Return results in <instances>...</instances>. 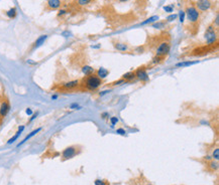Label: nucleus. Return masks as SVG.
Wrapping results in <instances>:
<instances>
[{"label": "nucleus", "mask_w": 219, "mask_h": 185, "mask_svg": "<svg viewBox=\"0 0 219 185\" xmlns=\"http://www.w3.org/2000/svg\"><path fill=\"white\" fill-rule=\"evenodd\" d=\"M58 99H59V95H58V94H55V95L52 96V100H53V101H56V100H58Z\"/></svg>", "instance_id": "42"}, {"label": "nucleus", "mask_w": 219, "mask_h": 185, "mask_svg": "<svg viewBox=\"0 0 219 185\" xmlns=\"http://www.w3.org/2000/svg\"><path fill=\"white\" fill-rule=\"evenodd\" d=\"M69 109H71V110H81L82 107L79 104H77V103H73V104H71L69 106Z\"/></svg>", "instance_id": "31"}, {"label": "nucleus", "mask_w": 219, "mask_h": 185, "mask_svg": "<svg viewBox=\"0 0 219 185\" xmlns=\"http://www.w3.org/2000/svg\"><path fill=\"white\" fill-rule=\"evenodd\" d=\"M66 14H68V10H66V9H60L58 12V17H63L65 16Z\"/></svg>", "instance_id": "33"}, {"label": "nucleus", "mask_w": 219, "mask_h": 185, "mask_svg": "<svg viewBox=\"0 0 219 185\" xmlns=\"http://www.w3.org/2000/svg\"><path fill=\"white\" fill-rule=\"evenodd\" d=\"M82 73H83L86 77H88V76H91V74H95V70L91 67V65H84V67L82 68Z\"/></svg>", "instance_id": "19"}, {"label": "nucleus", "mask_w": 219, "mask_h": 185, "mask_svg": "<svg viewBox=\"0 0 219 185\" xmlns=\"http://www.w3.org/2000/svg\"><path fill=\"white\" fill-rule=\"evenodd\" d=\"M212 25L216 28V29H218V27H219V15H218V13L216 14V16H215V19L213 20V22H212Z\"/></svg>", "instance_id": "30"}, {"label": "nucleus", "mask_w": 219, "mask_h": 185, "mask_svg": "<svg viewBox=\"0 0 219 185\" xmlns=\"http://www.w3.org/2000/svg\"><path fill=\"white\" fill-rule=\"evenodd\" d=\"M103 84V81L97 77L96 74L88 76L83 81V86L88 91H96Z\"/></svg>", "instance_id": "1"}, {"label": "nucleus", "mask_w": 219, "mask_h": 185, "mask_svg": "<svg viewBox=\"0 0 219 185\" xmlns=\"http://www.w3.org/2000/svg\"><path fill=\"white\" fill-rule=\"evenodd\" d=\"M174 8H175V6H174L173 4H168V5H165L163 9L166 12H168V13H172V12L174 11Z\"/></svg>", "instance_id": "26"}, {"label": "nucleus", "mask_w": 219, "mask_h": 185, "mask_svg": "<svg viewBox=\"0 0 219 185\" xmlns=\"http://www.w3.org/2000/svg\"><path fill=\"white\" fill-rule=\"evenodd\" d=\"M26 62L28 64H36V61H33V59H27Z\"/></svg>", "instance_id": "41"}, {"label": "nucleus", "mask_w": 219, "mask_h": 185, "mask_svg": "<svg viewBox=\"0 0 219 185\" xmlns=\"http://www.w3.org/2000/svg\"><path fill=\"white\" fill-rule=\"evenodd\" d=\"M62 34H63V35H64V36H65V35H71V33L68 32V31H65V32H63Z\"/></svg>", "instance_id": "45"}, {"label": "nucleus", "mask_w": 219, "mask_h": 185, "mask_svg": "<svg viewBox=\"0 0 219 185\" xmlns=\"http://www.w3.org/2000/svg\"><path fill=\"white\" fill-rule=\"evenodd\" d=\"M207 167H208V170H209V171H211V172L216 171L217 169H218V162L216 161V160L212 159V160H210V161L208 162Z\"/></svg>", "instance_id": "20"}, {"label": "nucleus", "mask_w": 219, "mask_h": 185, "mask_svg": "<svg viewBox=\"0 0 219 185\" xmlns=\"http://www.w3.org/2000/svg\"><path fill=\"white\" fill-rule=\"evenodd\" d=\"M160 20V16L158 15H154V16H151L150 18H148V19H145L144 21H142L141 23V25H148V24H153L155 22H157V21Z\"/></svg>", "instance_id": "17"}, {"label": "nucleus", "mask_w": 219, "mask_h": 185, "mask_svg": "<svg viewBox=\"0 0 219 185\" xmlns=\"http://www.w3.org/2000/svg\"></svg>", "instance_id": "48"}, {"label": "nucleus", "mask_w": 219, "mask_h": 185, "mask_svg": "<svg viewBox=\"0 0 219 185\" xmlns=\"http://www.w3.org/2000/svg\"><path fill=\"white\" fill-rule=\"evenodd\" d=\"M91 48H94V49H98V48H101V45H99V43H98L97 45H92Z\"/></svg>", "instance_id": "43"}, {"label": "nucleus", "mask_w": 219, "mask_h": 185, "mask_svg": "<svg viewBox=\"0 0 219 185\" xmlns=\"http://www.w3.org/2000/svg\"><path fill=\"white\" fill-rule=\"evenodd\" d=\"M24 129H25V126H23V125H20V126L18 127L16 134H15L13 137H11L10 139H9V140L7 141V144H12V143H14L15 141H16V140L18 139V138H19V136L21 135V133L24 131Z\"/></svg>", "instance_id": "13"}, {"label": "nucleus", "mask_w": 219, "mask_h": 185, "mask_svg": "<svg viewBox=\"0 0 219 185\" xmlns=\"http://www.w3.org/2000/svg\"><path fill=\"white\" fill-rule=\"evenodd\" d=\"M6 15H7L8 18H10V19H13V18L16 17L17 15V9L15 7H11L10 9H8L7 11L5 12Z\"/></svg>", "instance_id": "21"}, {"label": "nucleus", "mask_w": 219, "mask_h": 185, "mask_svg": "<svg viewBox=\"0 0 219 185\" xmlns=\"http://www.w3.org/2000/svg\"><path fill=\"white\" fill-rule=\"evenodd\" d=\"M126 81H124V80H122V79H120V80H118V81H113L112 84V86H120V84H125Z\"/></svg>", "instance_id": "34"}, {"label": "nucleus", "mask_w": 219, "mask_h": 185, "mask_svg": "<svg viewBox=\"0 0 219 185\" xmlns=\"http://www.w3.org/2000/svg\"><path fill=\"white\" fill-rule=\"evenodd\" d=\"M9 110H10V105H9V103L7 101L2 102L1 105H0V117L1 118L6 117V115L8 114Z\"/></svg>", "instance_id": "9"}, {"label": "nucleus", "mask_w": 219, "mask_h": 185, "mask_svg": "<svg viewBox=\"0 0 219 185\" xmlns=\"http://www.w3.org/2000/svg\"><path fill=\"white\" fill-rule=\"evenodd\" d=\"M101 118L102 119H107V118H109V114L107 112H104L101 114Z\"/></svg>", "instance_id": "40"}, {"label": "nucleus", "mask_w": 219, "mask_h": 185, "mask_svg": "<svg viewBox=\"0 0 219 185\" xmlns=\"http://www.w3.org/2000/svg\"><path fill=\"white\" fill-rule=\"evenodd\" d=\"M162 61H163V58H161V56H157V55H155L153 59H151V64H161Z\"/></svg>", "instance_id": "27"}, {"label": "nucleus", "mask_w": 219, "mask_h": 185, "mask_svg": "<svg viewBox=\"0 0 219 185\" xmlns=\"http://www.w3.org/2000/svg\"><path fill=\"white\" fill-rule=\"evenodd\" d=\"M96 74L98 78H100V79L103 81L109 74V71L105 68H98V71H96Z\"/></svg>", "instance_id": "15"}, {"label": "nucleus", "mask_w": 219, "mask_h": 185, "mask_svg": "<svg viewBox=\"0 0 219 185\" xmlns=\"http://www.w3.org/2000/svg\"><path fill=\"white\" fill-rule=\"evenodd\" d=\"M93 1L94 0H77V4L79 6H87Z\"/></svg>", "instance_id": "25"}, {"label": "nucleus", "mask_w": 219, "mask_h": 185, "mask_svg": "<svg viewBox=\"0 0 219 185\" xmlns=\"http://www.w3.org/2000/svg\"><path fill=\"white\" fill-rule=\"evenodd\" d=\"M37 116H39V112H36V113H33V115H31V118L30 119V123H31L33 120H36V119L37 118Z\"/></svg>", "instance_id": "37"}, {"label": "nucleus", "mask_w": 219, "mask_h": 185, "mask_svg": "<svg viewBox=\"0 0 219 185\" xmlns=\"http://www.w3.org/2000/svg\"><path fill=\"white\" fill-rule=\"evenodd\" d=\"M134 74H135V79L142 81V83H147V81H150V76H148L147 68L144 67L138 68L137 70L134 71Z\"/></svg>", "instance_id": "7"}, {"label": "nucleus", "mask_w": 219, "mask_h": 185, "mask_svg": "<svg viewBox=\"0 0 219 185\" xmlns=\"http://www.w3.org/2000/svg\"><path fill=\"white\" fill-rule=\"evenodd\" d=\"M116 133L119 134V135H122V136H124V135L126 134V131L124 129H122V128H119V129L116 130Z\"/></svg>", "instance_id": "36"}, {"label": "nucleus", "mask_w": 219, "mask_h": 185, "mask_svg": "<svg viewBox=\"0 0 219 185\" xmlns=\"http://www.w3.org/2000/svg\"><path fill=\"white\" fill-rule=\"evenodd\" d=\"M184 11H185L186 18L189 20L190 23L196 24V23L199 22V20H200V11L195 7V5H193V4L187 5V7H186V9Z\"/></svg>", "instance_id": "2"}, {"label": "nucleus", "mask_w": 219, "mask_h": 185, "mask_svg": "<svg viewBox=\"0 0 219 185\" xmlns=\"http://www.w3.org/2000/svg\"><path fill=\"white\" fill-rule=\"evenodd\" d=\"M198 61H179L177 62L175 64L176 68H187V67H190V65H193V64H198Z\"/></svg>", "instance_id": "16"}, {"label": "nucleus", "mask_w": 219, "mask_h": 185, "mask_svg": "<svg viewBox=\"0 0 219 185\" xmlns=\"http://www.w3.org/2000/svg\"><path fill=\"white\" fill-rule=\"evenodd\" d=\"M47 34H43V35H40L39 36L36 38V41L33 42V49H36V48H39L40 46H42L44 42H46V40L47 39Z\"/></svg>", "instance_id": "11"}, {"label": "nucleus", "mask_w": 219, "mask_h": 185, "mask_svg": "<svg viewBox=\"0 0 219 185\" xmlns=\"http://www.w3.org/2000/svg\"><path fill=\"white\" fill-rule=\"evenodd\" d=\"M200 124H202V125H209V122L205 121V120H202L201 122H200Z\"/></svg>", "instance_id": "44"}, {"label": "nucleus", "mask_w": 219, "mask_h": 185, "mask_svg": "<svg viewBox=\"0 0 219 185\" xmlns=\"http://www.w3.org/2000/svg\"><path fill=\"white\" fill-rule=\"evenodd\" d=\"M147 185H151V184H147Z\"/></svg>", "instance_id": "47"}, {"label": "nucleus", "mask_w": 219, "mask_h": 185, "mask_svg": "<svg viewBox=\"0 0 219 185\" xmlns=\"http://www.w3.org/2000/svg\"><path fill=\"white\" fill-rule=\"evenodd\" d=\"M80 152H81V149L79 146L73 145V146L67 147L62 152V160L63 161H66V160L74 158L75 156H77Z\"/></svg>", "instance_id": "4"}, {"label": "nucleus", "mask_w": 219, "mask_h": 185, "mask_svg": "<svg viewBox=\"0 0 219 185\" xmlns=\"http://www.w3.org/2000/svg\"><path fill=\"white\" fill-rule=\"evenodd\" d=\"M204 38L206 41V45L208 46L216 45L217 39H218V33L217 29L215 28L212 24H210L207 28H206L205 34H204Z\"/></svg>", "instance_id": "3"}, {"label": "nucleus", "mask_w": 219, "mask_h": 185, "mask_svg": "<svg viewBox=\"0 0 219 185\" xmlns=\"http://www.w3.org/2000/svg\"><path fill=\"white\" fill-rule=\"evenodd\" d=\"M178 18V14H175V13H171L170 15H168L167 18H166V22H173V21H175Z\"/></svg>", "instance_id": "24"}, {"label": "nucleus", "mask_w": 219, "mask_h": 185, "mask_svg": "<svg viewBox=\"0 0 219 185\" xmlns=\"http://www.w3.org/2000/svg\"><path fill=\"white\" fill-rule=\"evenodd\" d=\"M135 52H137V53H142L144 51V46H137V48H135Z\"/></svg>", "instance_id": "35"}, {"label": "nucleus", "mask_w": 219, "mask_h": 185, "mask_svg": "<svg viewBox=\"0 0 219 185\" xmlns=\"http://www.w3.org/2000/svg\"><path fill=\"white\" fill-rule=\"evenodd\" d=\"M212 6H213V2L211 0H197L195 3V7L201 12L210 10Z\"/></svg>", "instance_id": "6"}, {"label": "nucleus", "mask_w": 219, "mask_h": 185, "mask_svg": "<svg viewBox=\"0 0 219 185\" xmlns=\"http://www.w3.org/2000/svg\"><path fill=\"white\" fill-rule=\"evenodd\" d=\"M118 122H119V119L117 117H111L110 118V123H111L110 128H114V126H115V125L118 123Z\"/></svg>", "instance_id": "28"}, {"label": "nucleus", "mask_w": 219, "mask_h": 185, "mask_svg": "<svg viewBox=\"0 0 219 185\" xmlns=\"http://www.w3.org/2000/svg\"><path fill=\"white\" fill-rule=\"evenodd\" d=\"M110 92H111V90H105V91H102V92H100V93H99V96H100V97H103V96L107 95V94L110 93Z\"/></svg>", "instance_id": "38"}, {"label": "nucleus", "mask_w": 219, "mask_h": 185, "mask_svg": "<svg viewBox=\"0 0 219 185\" xmlns=\"http://www.w3.org/2000/svg\"><path fill=\"white\" fill-rule=\"evenodd\" d=\"M80 86V81L78 80H74V81H66L62 84V89L67 90V91H71L74 90L76 88H78Z\"/></svg>", "instance_id": "8"}, {"label": "nucleus", "mask_w": 219, "mask_h": 185, "mask_svg": "<svg viewBox=\"0 0 219 185\" xmlns=\"http://www.w3.org/2000/svg\"><path fill=\"white\" fill-rule=\"evenodd\" d=\"M40 131H42V128H37V129H36V130H33V131H31V132H30V134H28V135H27V136H26V137H25V138H24V139H23V140H22V141H21V142H20L19 144H18V145H17V147H20V146L22 145V144H24L25 142H26V141H27V140H30V138H33V136H36V135L37 133H39V132H40Z\"/></svg>", "instance_id": "14"}, {"label": "nucleus", "mask_w": 219, "mask_h": 185, "mask_svg": "<svg viewBox=\"0 0 219 185\" xmlns=\"http://www.w3.org/2000/svg\"><path fill=\"white\" fill-rule=\"evenodd\" d=\"M212 159L213 160H216V161H218V159H219V149L218 148H215L214 149V151L213 153H212Z\"/></svg>", "instance_id": "29"}, {"label": "nucleus", "mask_w": 219, "mask_h": 185, "mask_svg": "<svg viewBox=\"0 0 219 185\" xmlns=\"http://www.w3.org/2000/svg\"><path fill=\"white\" fill-rule=\"evenodd\" d=\"M25 114H26L27 116H31L33 114V111L30 108H27V109H25Z\"/></svg>", "instance_id": "39"}, {"label": "nucleus", "mask_w": 219, "mask_h": 185, "mask_svg": "<svg viewBox=\"0 0 219 185\" xmlns=\"http://www.w3.org/2000/svg\"><path fill=\"white\" fill-rule=\"evenodd\" d=\"M47 5L49 9H52V10L60 9L62 6V0H47Z\"/></svg>", "instance_id": "10"}, {"label": "nucleus", "mask_w": 219, "mask_h": 185, "mask_svg": "<svg viewBox=\"0 0 219 185\" xmlns=\"http://www.w3.org/2000/svg\"><path fill=\"white\" fill-rule=\"evenodd\" d=\"M171 51V45L169 41H162L160 45H158L157 49H155V55L164 58L169 55Z\"/></svg>", "instance_id": "5"}, {"label": "nucleus", "mask_w": 219, "mask_h": 185, "mask_svg": "<svg viewBox=\"0 0 219 185\" xmlns=\"http://www.w3.org/2000/svg\"><path fill=\"white\" fill-rule=\"evenodd\" d=\"M117 1H118V2H120V3H125V2L129 1V0H117Z\"/></svg>", "instance_id": "46"}, {"label": "nucleus", "mask_w": 219, "mask_h": 185, "mask_svg": "<svg viewBox=\"0 0 219 185\" xmlns=\"http://www.w3.org/2000/svg\"><path fill=\"white\" fill-rule=\"evenodd\" d=\"M178 17H179L180 22L183 24L184 22H185V20H186V14H185V11H184V10H180V11H179V13H178Z\"/></svg>", "instance_id": "23"}, {"label": "nucleus", "mask_w": 219, "mask_h": 185, "mask_svg": "<svg viewBox=\"0 0 219 185\" xmlns=\"http://www.w3.org/2000/svg\"><path fill=\"white\" fill-rule=\"evenodd\" d=\"M121 79L122 80H124L126 83L127 81H131L135 79V74H134V71H127V73H125L124 74H122V77H121Z\"/></svg>", "instance_id": "18"}, {"label": "nucleus", "mask_w": 219, "mask_h": 185, "mask_svg": "<svg viewBox=\"0 0 219 185\" xmlns=\"http://www.w3.org/2000/svg\"><path fill=\"white\" fill-rule=\"evenodd\" d=\"M167 25V22L166 21H157V22H155L151 24V27L153 28H155V29H164L165 27Z\"/></svg>", "instance_id": "22"}, {"label": "nucleus", "mask_w": 219, "mask_h": 185, "mask_svg": "<svg viewBox=\"0 0 219 185\" xmlns=\"http://www.w3.org/2000/svg\"><path fill=\"white\" fill-rule=\"evenodd\" d=\"M113 46L114 48L116 49V51H129V46L126 45L124 42H119V41H116V42H113Z\"/></svg>", "instance_id": "12"}, {"label": "nucleus", "mask_w": 219, "mask_h": 185, "mask_svg": "<svg viewBox=\"0 0 219 185\" xmlns=\"http://www.w3.org/2000/svg\"><path fill=\"white\" fill-rule=\"evenodd\" d=\"M94 185H108V183H107L105 180L96 179L94 181Z\"/></svg>", "instance_id": "32"}]
</instances>
